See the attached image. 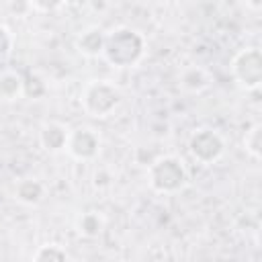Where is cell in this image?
Returning a JSON list of instances; mask_svg holds the SVG:
<instances>
[{"label": "cell", "mask_w": 262, "mask_h": 262, "mask_svg": "<svg viewBox=\"0 0 262 262\" xmlns=\"http://www.w3.org/2000/svg\"><path fill=\"white\" fill-rule=\"evenodd\" d=\"M147 43L143 33L131 27H117L106 33L102 57L113 68H133L145 55Z\"/></svg>", "instance_id": "6da1fadb"}, {"label": "cell", "mask_w": 262, "mask_h": 262, "mask_svg": "<svg viewBox=\"0 0 262 262\" xmlns=\"http://www.w3.org/2000/svg\"><path fill=\"white\" fill-rule=\"evenodd\" d=\"M123 104L121 88L106 78L88 80L80 90V106L92 119H108Z\"/></svg>", "instance_id": "7a4b0ae2"}, {"label": "cell", "mask_w": 262, "mask_h": 262, "mask_svg": "<svg viewBox=\"0 0 262 262\" xmlns=\"http://www.w3.org/2000/svg\"><path fill=\"white\" fill-rule=\"evenodd\" d=\"M147 182L160 194H176L188 182V168L184 160L174 154L158 156L147 166Z\"/></svg>", "instance_id": "3957f363"}, {"label": "cell", "mask_w": 262, "mask_h": 262, "mask_svg": "<svg viewBox=\"0 0 262 262\" xmlns=\"http://www.w3.org/2000/svg\"><path fill=\"white\" fill-rule=\"evenodd\" d=\"M186 147L194 162L203 166H211V164H217L225 156L227 141L221 131L213 127H199L188 135Z\"/></svg>", "instance_id": "277c9868"}, {"label": "cell", "mask_w": 262, "mask_h": 262, "mask_svg": "<svg viewBox=\"0 0 262 262\" xmlns=\"http://www.w3.org/2000/svg\"><path fill=\"white\" fill-rule=\"evenodd\" d=\"M229 70H231L235 84L242 90H246V92L258 90L262 84V51L256 45L242 47L231 57Z\"/></svg>", "instance_id": "5b68a950"}, {"label": "cell", "mask_w": 262, "mask_h": 262, "mask_svg": "<svg viewBox=\"0 0 262 262\" xmlns=\"http://www.w3.org/2000/svg\"><path fill=\"white\" fill-rule=\"evenodd\" d=\"M100 147H102V139H100V133L94 127L78 125V127L70 129L66 151L76 162H92V160H96L98 154H100Z\"/></svg>", "instance_id": "8992f818"}, {"label": "cell", "mask_w": 262, "mask_h": 262, "mask_svg": "<svg viewBox=\"0 0 262 262\" xmlns=\"http://www.w3.org/2000/svg\"><path fill=\"white\" fill-rule=\"evenodd\" d=\"M70 129L59 121H47L39 129V143L47 154H59L66 151Z\"/></svg>", "instance_id": "52a82bcc"}, {"label": "cell", "mask_w": 262, "mask_h": 262, "mask_svg": "<svg viewBox=\"0 0 262 262\" xmlns=\"http://www.w3.org/2000/svg\"><path fill=\"white\" fill-rule=\"evenodd\" d=\"M104 39H106V31L92 25L78 33V37L74 39V45L78 53H82L84 57H102Z\"/></svg>", "instance_id": "ba28073f"}, {"label": "cell", "mask_w": 262, "mask_h": 262, "mask_svg": "<svg viewBox=\"0 0 262 262\" xmlns=\"http://www.w3.org/2000/svg\"><path fill=\"white\" fill-rule=\"evenodd\" d=\"M213 84V76L203 66H184L178 74V86L188 94H201Z\"/></svg>", "instance_id": "9c48e42d"}, {"label": "cell", "mask_w": 262, "mask_h": 262, "mask_svg": "<svg viewBox=\"0 0 262 262\" xmlns=\"http://www.w3.org/2000/svg\"><path fill=\"white\" fill-rule=\"evenodd\" d=\"M104 227H106V219H104V215H102L100 211H96V209L82 211V213H78L76 219H74V229H76V233H78L80 237H84V239H96V237H100L102 231H104Z\"/></svg>", "instance_id": "30bf717a"}, {"label": "cell", "mask_w": 262, "mask_h": 262, "mask_svg": "<svg viewBox=\"0 0 262 262\" xmlns=\"http://www.w3.org/2000/svg\"><path fill=\"white\" fill-rule=\"evenodd\" d=\"M45 192H47V188L39 178H20L14 186V199L27 207L41 205L45 199Z\"/></svg>", "instance_id": "8fae6325"}, {"label": "cell", "mask_w": 262, "mask_h": 262, "mask_svg": "<svg viewBox=\"0 0 262 262\" xmlns=\"http://www.w3.org/2000/svg\"><path fill=\"white\" fill-rule=\"evenodd\" d=\"M25 96V76L18 70H0V100L14 102Z\"/></svg>", "instance_id": "7c38bea8"}, {"label": "cell", "mask_w": 262, "mask_h": 262, "mask_svg": "<svg viewBox=\"0 0 262 262\" xmlns=\"http://www.w3.org/2000/svg\"><path fill=\"white\" fill-rule=\"evenodd\" d=\"M242 147L254 162H260V158H262V123H252L246 129V133L242 137Z\"/></svg>", "instance_id": "4fadbf2b"}, {"label": "cell", "mask_w": 262, "mask_h": 262, "mask_svg": "<svg viewBox=\"0 0 262 262\" xmlns=\"http://www.w3.org/2000/svg\"><path fill=\"white\" fill-rule=\"evenodd\" d=\"M68 258H70L68 250L55 242H47V244L39 246L33 254V260H37V262H63Z\"/></svg>", "instance_id": "5bb4252c"}, {"label": "cell", "mask_w": 262, "mask_h": 262, "mask_svg": "<svg viewBox=\"0 0 262 262\" xmlns=\"http://www.w3.org/2000/svg\"><path fill=\"white\" fill-rule=\"evenodd\" d=\"M12 49H14V35L6 25L0 23V63L10 57Z\"/></svg>", "instance_id": "9a60e30c"}, {"label": "cell", "mask_w": 262, "mask_h": 262, "mask_svg": "<svg viewBox=\"0 0 262 262\" xmlns=\"http://www.w3.org/2000/svg\"><path fill=\"white\" fill-rule=\"evenodd\" d=\"M6 10L14 18H25L33 10V6H31V0H8L6 2Z\"/></svg>", "instance_id": "2e32d148"}, {"label": "cell", "mask_w": 262, "mask_h": 262, "mask_svg": "<svg viewBox=\"0 0 262 262\" xmlns=\"http://www.w3.org/2000/svg\"><path fill=\"white\" fill-rule=\"evenodd\" d=\"M66 4V0H31V6H33V10H37V12H55V10H59L61 6Z\"/></svg>", "instance_id": "e0dca14e"}, {"label": "cell", "mask_w": 262, "mask_h": 262, "mask_svg": "<svg viewBox=\"0 0 262 262\" xmlns=\"http://www.w3.org/2000/svg\"><path fill=\"white\" fill-rule=\"evenodd\" d=\"M246 4H248L252 10H260V6H262V0H246Z\"/></svg>", "instance_id": "ac0fdd59"}]
</instances>
